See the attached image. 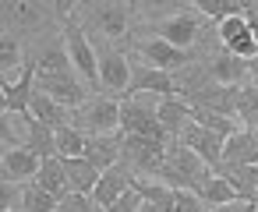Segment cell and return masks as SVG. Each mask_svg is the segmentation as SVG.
<instances>
[{"mask_svg":"<svg viewBox=\"0 0 258 212\" xmlns=\"http://www.w3.org/2000/svg\"><path fill=\"white\" fill-rule=\"evenodd\" d=\"M124 156L135 163V166H142V170H149V173H159L163 170V163H166V145L163 142H152V138H138V134H124Z\"/></svg>","mask_w":258,"mask_h":212,"instance_id":"cell-5","label":"cell"},{"mask_svg":"<svg viewBox=\"0 0 258 212\" xmlns=\"http://www.w3.org/2000/svg\"><path fill=\"white\" fill-rule=\"evenodd\" d=\"M138 208H142V194L131 187V191H124V194H120V198H117L106 212H138Z\"/></svg>","mask_w":258,"mask_h":212,"instance_id":"cell-36","label":"cell"},{"mask_svg":"<svg viewBox=\"0 0 258 212\" xmlns=\"http://www.w3.org/2000/svg\"><path fill=\"white\" fill-rule=\"evenodd\" d=\"M198 198H202L205 205H216V208H219V205H230V201H244V198H240V194H237V191H233V187H230L219 173H212V177L202 184Z\"/></svg>","mask_w":258,"mask_h":212,"instance_id":"cell-25","label":"cell"},{"mask_svg":"<svg viewBox=\"0 0 258 212\" xmlns=\"http://www.w3.org/2000/svg\"><path fill=\"white\" fill-rule=\"evenodd\" d=\"M159 39L170 43V46H177V50H187V46L198 39V18H195V15H177V18H170V22L159 29Z\"/></svg>","mask_w":258,"mask_h":212,"instance_id":"cell-18","label":"cell"},{"mask_svg":"<svg viewBox=\"0 0 258 212\" xmlns=\"http://www.w3.org/2000/svg\"><path fill=\"white\" fill-rule=\"evenodd\" d=\"M32 82H36V60L22 64V78H18V82H4V78H0V85H4V92H8V113L29 117V103H32Z\"/></svg>","mask_w":258,"mask_h":212,"instance_id":"cell-10","label":"cell"},{"mask_svg":"<svg viewBox=\"0 0 258 212\" xmlns=\"http://www.w3.org/2000/svg\"><path fill=\"white\" fill-rule=\"evenodd\" d=\"M60 166H64V177H68V187H71V194H92L96 191V184H99V170L89 163V159H60Z\"/></svg>","mask_w":258,"mask_h":212,"instance_id":"cell-12","label":"cell"},{"mask_svg":"<svg viewBox=\"0 0 258 212\" xmlns=\"http://www.w3.org/2000/svg\"><path fill=\"white\" fill-rule=\"evenodd\" d=\"M18 64H22V46H18V39L0 32V71H11V67H18Z\"/></svg>","mask_w":258,"mask_h":212,"instance_id":"cell-31","label":"cell"},{"mask_svg":"<svg viewBox=\"0 0 258 212\" xmlns=\"http://www.w3.org/2000/svg\"><path fill=\"white\" fill-rule=\"evenodd\" d=\"M64 39H68V60H71V67H75L82 78L99 82V53L92 50V43L85 39V32H82L75 22H68V25H64Z\"/></svg>","mask_w":258,"mask_h":212,"instance_id":"cell-2","label":"cell"},{"mask_svg":"<svg viewBox=\"0 0 258 212\" xmlns=\"http://www.w3.org/2000/svg\"><path fill=\"white\" fill-rule=\"evenodd\" d=\"M57 212H96V205L89 201V194H68V198H60Z\"/></svg>","mask_w":258,"mask_h":212,"instance_id":"cell-34","label":"cell"},{"mask_svg":"<svg viewBox=\"0 0 258 212\" xmlns=\"http://www.w3.org/2000/svg\"><path fill=\"white\" fill-rule=\"evenodd\" d=\"M244 36H247V22H244V15L219 22V39H223V46H233V43L244 39Z\"/></svg>","mask_w":258,"mask_h":212,"instance_id":"cell-32","label":"cell"},{"mask_svg":"<svg viewBox=\"0 0 258 212\" xmlns=\"http://www.w3.org/2000/svg\"><path fill=\"white\" fill-rule=\"evenodd\" d=\"M127 92H159L163 99L177 96V82L170 71H156V67H138L131 75V89Z\"/></svg>","mask_w":258,"mask_h":212,"instance_id":"cell-13","label":"cell"},{"mask_svg":"<svg viewBox=\"0 0 258 212\" xmlns=\"http://www.w3.org/2000/svg\"><path fill=\"white\" fill-rule=\"evenodd\" d=\"M0 113H8V92H4V85H0Z\"/></svg>","mask_w":258,"mask_h":212,"instance_id":"cell-41","label":"cell"},{"mask_svg":"<svg viewBox=\"0 0 258 212\" xmlns=\"http://www.w3.org/2000/svg\"><path fill=\"white\" fill-rule=\"evenodd\" d=\"M8 15H11V18H18L22 25H36V22H39L36 4H8Z\"/></svg>","mask_w":258,"mask_h":212,"instance_id":"cell-37","label":"cell"},{"mask_svg":"<svg viewBox=\"0 0 258 212\" xmlns=\"http://www.w3.org/2000/svg\"><path fill=\"white\" fill-rule=\"evenodd\" d=\"M156 117H159V124H163V131L166 134H180L187 124H191V103H184V99H177V96H170V99H163L159 106H156Z\"/></svg>","mask_w":258,"mask_h":212,"instance_id":"cell-21","label":"cell"},{"mask_svg":"<svg viewBox=\"0 0 258 212\" xmlns=\"http://www.w3.org/2000/svg\"><path fill=\"white\" fill-rule=\"evenodd\" d=\"M78 156H85V134L68 124L57 131V159H78Z\"/></svg>","mask_w":258,"mask_h":212,"instance_id":"cell-28","label":"cell"},{"mask_svg":"<svg viewBox=\"0 0 258 212\" xmlns=\"http://www.w3.org/2000/svg\"><path fill=\"white\" fill-rule=\"evenodd\" d=\"M0 145L22 149V134L15 131V117H11V113H0Z\"/></svg>","mask_w":258,"mask_h":212,"instance_id":"cell-33","label":"cell"},{"mask_svg":"<svg viewBox=\"0 0 258 212\" xmlns=\"http://www.w3.org/2000/svg\"><path fill=\"white\" fill-rule=\"evenodd\" d=\"M11 212H15V208H11Z\"/></svg>","mask_w":258,"mask_h":212,"instance_id":"cell-44","label":"cell"},{"mask_svg":"<svg viewBox=\"0 0 258 212\" xmlns=\"http://www.w3.org/2000/svg\"><path fill=\"white\" fill-rule=\"evenodd\" d=\"M57 205H60V201H57L53 194H46L39 184H29V187L22 191V208H25V212H57Z\"/></svg>","mask_w":258,"mask_h":212,"instance_id":"cell-29","label":"cell"},{"mask_svg":"<svg viewBox=\"0 0 258 212\" xmlns=\"http://www.w3.org/2000/svg\"><path fill=\"white\" fill-rule=\"evenodd\" d=\"M244 75H251V71H247V60H240V57H233V53H223V57L212 60V78H216V85H233V89H237V82H240Z\"/></svg>","mask_w":258,"mask_h":212,"instance_id":"cell-23","label":"cell"},{"mask_svg":"<svg viewBox=\"0 0 258 212\" xmlns=\"http://www.w3.org/2000/svg\"><path fill=\"white\" fill-rule=\"evenodd\" d=\"M180 145H184V149H191V152H195L205 166H212V170L223 163V138H219V134H212V131H205V127H198L195 120L180 131Z\"/></svg>","mask_w":258,"mask_h":212,"instance_id":"cell-3","label":"cell"},{"mask_svg":"<svg viewBox=\"0 0 258 212\" xmlns=\"http://www.w3.org/2000/svg\"><path fill=\"white\" fill-rule=\"evenodd\" d=\"M195 8H198L202 15L216 18V22H226V18H237V15L247 11V0H198Z\"/></svg>","mask_w":258,"mask_h":212,"instance_id":"cell-26","label":"cell"},{"mask_svg":"<svg viewBox=\"0 0 258 212\" xmlns=\"http://www.w3.org/2000/svg\"><path fill=\"white\" fill-rule=\"evenodd\" d=\"M142 53H145V60H149L156 71H170V67H184V64H187V50H177V46H170V43H163V39L145 43Z\"/></svg>","mask_w":258,"mask_h":212,"instance_id":"cell-19","label":"cell"},{"mask_svg":"<svg viewBox=\"0 0 258 212\" xmlns=\"http://www.w3.org/2000/svg\"><path fill=\"white\" fill-rule=\"evenodd\" d=\"M120 131L124 134H138V138H152V142L166 145V131H163L156 110H149L142 103H131V99L120 103Z\"/></svg>","mask_w":258,"mask_h":212,"instance_id":"cell-1","label":"cell"},{"mask_svg":"<svg viewBox=\"0 0 258 212\" xmlns=\"http://www.w3.org/2000/svg\"><path fill=\"white\" fill-rule=\"evenodd\" d=\"M32 184H39L46 194H53L57 201L60 198H68V177H64V166H60V159L53 156V159H43V166H39V173H36V180Z\"/></svg>","mask_w":258,"mask_h":212,"instance_id":"cell-22","label":"cell"},{"mask_svg":"<svg viewBox=\"0 0 258 212\" xmlns=\"http://www.w3.org/2000/svg\"><path fill=\"white\" fill-rule=\"evenodd\" d=\"M29 117L32 120H39V124H46L50 131H60V127H68V117H64V106L60 103H53L46 92H32V103H29Z\"/></svg>","mask_w":258,"mask_h":212,"instance_id":"cell-20","label":"cell"},{"mask_svg":"<svg viewBox=\"0 0 258 212\" xmlns=\"http://www.w3.org/2000/svg\"><path fill=\"white\" fill-rule=\"evenodd\" d=\"M99 85L110 92H127L131 89V64L124 53L117 50H103L99 53Z\"/></svg>","mask_w":258,"mask_h":212,"instance_id":"cell-7","label":"cell"},{"mask_svg":"<svg viewBox=\"0 0 258 212\" xmlns=\"http://www.w3.org/2000/svg\"><path fill=\"white\" fill-rule=\"evenodd\" d=\"M247 71H251V75L258 78V57H254V60H247Z\"/></svg>","mask_w":258,"mask_h":212,"instance_id":"cell-42","label":"cell"},{"mask_svg":"<svg viewBox=\"0 0 258 212\" xmlns=\"http://www.w3.org/2000/svg\"><path fill=\"white\" fill-rule=\"evenodd\" d=\"M173 194H177V212H205L195 191H173Z\"/></svg>","mask_w":258,"mask_h":212,"instance_id":"cell-38","label":"cell"},{"mask_svg":"<svg viewBox=\"0 0 258 212\" xmlns=\"http://www.w3.org/2000/svg\"><path fill=\"white\" fill-rule=\"evenodd\" d=\"M244 22H247V32H251V39L258 43V4H247V11H244Z\"/></svg>","mask_w":258,"mask_h":212,"instance_id":"cell-39","label":"cell"},{"mask_svg":"<svg viewBox=\"0 0 258 212\" xmlns=\"http://www.w3.org/2000/svg\"><path fill=\"white\" fill-rule=\"evenodd\" d=\"M82 127L89 131V138L110 134L120 127V103L117 99H96L82 110Z\"/></svg>","mask_w":258,"mask_h":212,"instance_id":"cell-4","label":"cell"},{"mask_svg":"<svg viewBox=\"0 0 258 212\" xmlns=\"http://www.w3.org/2000/svg\"><path fill=\"white\" fill-rule=\"evenodd\" d=\"M96 18L106 36H120L127 29V8L124 4H96Z\"/></svg>","mask_w":258,"mask_h":212,"instance_id":"cell-27","label":"cell"},{"mask_svg":"<svg viewBox=\"0 0 258 212\" xmlns=\"http://www.w3.org/2000/svg\"><path fill=\"white\" fill-rule=\"evenodd\" d=\"M191 120H195L198 127L212 131V134H219L223 142H226L230 134H237V131H240V127H237V120H230V117H219V113H212V110H202V106H191Z\"/></svg>","mask_w":258,"mask_h":212,"instance_id":"cell-24","label":"cell"},{"mask_svg":"<svg viewBox=\"0 0 258 212\" xmlns=\"http://www.w3.org/2000/svg\"><path fill=\"white\" fill-rule=\"evenodd\" d=\"M254 205H258V201H230V205H219L216 212H258Z\"/></svg>","mask_w":258,"mask_h":212,"instance_id":"cell-40","label":"cell"},{"mask_svg":"<svg viewBox=\"0 0 258 212\" xmlns=\"http://www.w3.org/2000/svg\"><path fill=\"white\" fill-rule=\"evenodd\" d=\"M39 82V92H46L53 103H60V106H78L82 103V96H85V89L75 82V75H57V78H36Z\"/></svg>","mask_w":258,"mask_h":212,"instance_id":"cell-15","label":"cell"},{"mask_svg":"<svg viewBox=\"0 0 258 212\" xmlns=\"http://www.w3.org/2000/svg\"><path fill=\"white\" fill-rule=\"evenodd\" d=\"M187 99H191V106L212 110L219 117H237V89L233 85H198Z\"/></svg>","mask_w":258,"mask_h":212,"instance_id":"cell-6","label":"cell"},{"mask_svg":"<svg viewBox=\"0 0 258 212\" xmlns=\"http://www.w3.org/2000/svg\"><path fill=\"white\" fill-rule=\"evenodd\" d=\"M138 212H159V208H156V205H149V201H142V208H138Z\"/></svg>","mask_w":258,"mask_h":212,"instance_id":"cell-43","label":"cell"},{"mask_svg":"<svg viewBox=\"0 0 258 212\" xmlns=\"http://www.w3.org/2000/svg\"><path fill=\"white\" fill-rule=\"evenodd\" d=\"M18 201H22L18 184H11V180H0V212H11Z\"/></svg>","mask_w":258,"mask_h":212,"instance_id":"cell-35","label":"cell"},{"mask_svg":"<svg viewBox=\"0 0 258 212\" xmlns=\"http://www.w3.org/2000/svg\"><path fill=\"white\" fill-rule=\"evenodd\" d=\"M131 187H135V177H131L124 166H110V170L99 177L96 191H92V205L106 212V208H110V205H113L124 191H131Z\"/></svg>","mask_w":258,"mask_h":212,"instance_id":"cell-8","label":"cell"},{"mask_svg":"<svg viewBox=\"0 0 258 212\" xmlns=\"http://www.w3.org/2000/svg\"><path fill=\"white\" fill-rule=\"evenodd\" d=\"M223 163L230 166H258V134L237 131L223 142Z\"/></svg>","mask_w":258,"mask_h":212,"instance_id":"cell-11","label":"cell"},{"mask_svg":"<svg viewBox=\"0 0 258 212\" xmlns=\"http://www.w3.org/2000/svg\"><path fill=\"white\" fill-rule=\"evenodd\" d=\"M22 149H29L39 159H53L57 156V131H50L46 124H39L32 117H25V145Z\"/></svg>","mask_w":258,"mask_h":212,"instance_id":"cell-17","label":"cell"},{"mask_svg":"<svg viewBox=\"0 0 258 212\" xmlns=\"http://www.w3.org/2000/svg\"><path fill=\"white\" fill-rule=\"evenodd\" d=\"M117 152H124V145L113 134H99V138H85V156L99 173H106L110 166H117Z\"/></svg>","mask_w":258,"mask_h":212,"instance_id":"cell-16","label":"cell"},{"mask_svg":"<svg viewBox=\"0 0 258 212\" xmlns=\"http://www.w3.org/2000/svg\"><path fill=\"white\" fill-rule=\"evenodd\" d=\"M39 166H43V159L32 156L29 149H8L4 159H0V177L11 180V184H18V180H36Z\"/></svg>","mask_w":258,"mask_h":212,"instance_id":"cell-9","label":"cell"},{"mask_svg":"<svg viewBox=\"0 0 258 212\" xmlns=\"http://www.w3.org/2000/svg\"><path fill=\"white\" fill-rule=\"evenodd\" d=\"M237 120L251 127H258V89H237Z\"/></svg>","mask_w":258,"mask_h":212,"instance_id":"cell-30","label":"cell"},{"mask_svg":"<svg viewBox=\"0 0 258 212\" xmlns=\"http://www.w3.org/2000/svg\"><path fill=\"white\" fill-rule=\"evenodd\" d=\"M216 170H219V177L244 201H258V166H230V163H219Z\"/></svg>","mask_w":258,"mask_h":212,"instance_id":"cell-14","label":"cell"}]
</instances>
